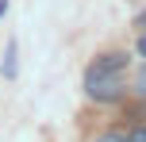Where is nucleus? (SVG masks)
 Wrapping results in <instances>:
<instances>
[{
  "label": "nucleus",
  "mask_w": 146,
  "mask_h": 142,
  "mask_svg": "<svg viewBox=\"0 0 146 142\" xmlns=\"http://www.w3.org/2000/svg\"><path fill=\"white\" fill-rule=\"evenodd\" d=\"M127 142H146V127H139V131H131V138Z\"/></svg>",
  "instance_id": "obj_6"
},
{
  "label": "nucleus",
  "mask_w": 146,
  "mask_h": 142,
  "mask_svg": "<svg viewBox=\"0 0 146 142\" xmlns=\"http://www.w3.org/2000/svg\"><path fill=\"white\" fill-rule=\"evenodd\" d=\"M135 50H139L142 58H146V35H139V46H135Z\"/></svg>",
  "instance_id": "obj_7"
},
{
  "label": "nucleus",
  "mask_w": 146,
  "mask_h": 142,
  "mask_svg": "<svg viewBox=\"0 0 146 142\" xmlns=\"http://www.w3.org/2000/svg\"><path fill=\"white\" fill-rule=\"evenodd\" d=\"M135 85H139V92L146 96V61H142V69H139V81H135Z\"/></svg>",
  "instance_id": "obj_5"
},
{
  "label": "nucleus",
  "mask_w": 146,
  "mask_h": 142,
  "mask_svg": "<svg viewBox=\"0 0 146 142\" xmlns=\"http://www.w3.org/2000/svg\"><path fill=\"white\" fill-rule=\"evenodd\" d=\"M85 96L96 104H111V100L123 96V81H119V69H108L104 61H92L85 69Z\"/></svg>",
  "instance_id": "obj_1"
},
{
  "label": "nucleus",
  "mask_w": 146,
  "mask_h": 142,
  "mask_svg": "<svg viewBox=\"0 0 146 142\" xmlns=\"http://www.w3.org/2000/svg\"><path fill=\"white\" fill-rule=\"evenodd\" d=\"M96 142H127V138L119 135V131H108V135H100V138H96Z\"/></svg>",
  "instance_id": "obj_4"
},
{
  "label": "nucleus",
  "mask_w": 146,
  "mask_h": 142,
  "mask_svg": "<svg viewBox=\"0 0 146 142\" xmlns=\"http://www.w3.org/2000/svg\"><path fill=\"white\" fill-rule=\"evenodd\" d=\"M15 54H19V46L8 42V54H4V77L8 81H15Z\"/></svg>",
  "instance_id": "obj_2"
},
{
  "label": "nucleus",
  "mask_w": 146,
  "mask_h": 142,
  "mask_svg": "<svg viewBox=\"0 0 146 142\" xmlns=\"http://www.w3.org/2000/svg\"><path fill=\"white\" fill-rule=\"evenodd\" d=\"M100 61H104L108 69H123V65H127V58H123V54H104Z\"/></svg>",
  "instance_id": "obj_3"
}]
</instances>
